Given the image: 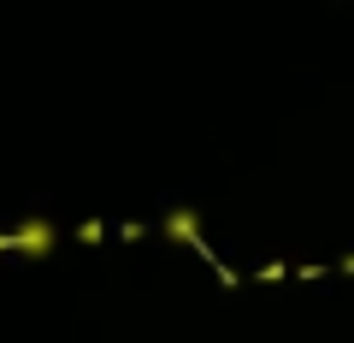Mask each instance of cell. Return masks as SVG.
<instances>
[{
	"label": "cell",
	"mask_w": 354,
	"mask_h": 343,
	"mask_svg": "<svg viewBox=\"0 0 354 343\" xmlns=\"http://www.w3.org/2000/svg\"><path fill=\"white\" fill-rule=\"evenodd\" d=\"M6 249H18V254H30V261H41V254H53L59 249V231L48 225V219H30V225H18V231H6Z\"/></svg>",
	"instance_id": "6da1fadb"
},
{
	"label": "cell",
	"mask_w": 354,
	"mask_h": 343,
	"mask_svg": "<svg viewBox=\"0 0 354 343\" xmlns=\"http://www.w3.org/2000/svg\"><path fill=\"white\" fill-rule=\"evenodd\" d=\"M160 231H165V237H177V243H189V249H201V225H195L189 207H171V213L160 219Z\"/></svg>",
	"instance_id": "7a4b0ae2"
}]
</instances>
